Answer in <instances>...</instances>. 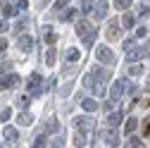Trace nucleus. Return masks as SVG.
<instances>
[{"label": "nucleus", "mask_w": 150, "mask_h": 148, "mask_svg": "<svg viewBox=\"0 0 150 148\" xmlns=\"http://www.w3.org/2000/svg\"><path fill=\"white\" fill-rule=\"evenodd\" d=\"M107 81H110V72L105 67H93L86 77H83V84L88 91H93V96H105L107 93Z\"/></svg>", "instance_id": "f257e3e1"}, {"label": "nucleus", "mask_w": 150, "mask_h": 148, "mask_svg": "<svg viewBox=\"0 0 150 148\" xmlns=\"http://www.w3.org/2000/svg\"><path fill=\"white\" fill-rule=\"evenodd\" d=\"M129 88H131V84H129L126 79L115 81V84H112V88H110V100H112V103H117V100L124 96V91H129Z\"/></svg>", "instance_id": "f03ea898"}, {"label": "nucleus", "mask_w": 150, "mask_h": 148, "mask_svg": "<svg viewBox=\"0 0 150 148\" xmlns=\"http://www.w3.org/2000/svg\"><path fill=\"white\" fill-rule=\"evenodd\" d=\"M148 55H150V41H148L143 48H134V50H129V53H126V62H138V60L148 58Z\"/></svg>", "instance_id": "7ed1b4c3"}, {"label": "nucleus", "mask_w": 150, "mask_h": 148, "mask_svg": "<svg viewBox=\"0 0 150 148\" xmlns=\"http://www.w3.org/2000/svg\"><path fill=\"white\" fill-rule=\"evenodd\" d=\"M96 55H98V60H100V62H105V65H115V62H117L115 53H112L107 46H98V48H96Z\"/></svg>", "instance_id": "20e7f679"}, {"label": "nucleus", "mask_w": 150, "mask_h": 148, "mask_svg": "<svg viewBox=\"0 0 150 148\" xmlns=\"http://www.w3.org/2000/svg\"><path fill=\"white\" fill-rule=\"evenodd\" d=\"M76 33L81 36V38H86V36L96 33V26H93L88 19H79V22H76Z\"/></svg>", "instance_id": "39448f33"}, {"label": "nucleus", "mask_w": 150, "mask_h": 148, "mask_svg": "<svg viewBox=\"0 0 150 148\" xmlns=\"http://www.w3.org/2000/svg\"><path fill=\"white\" fill-rule=\"evenodd\" d=\"M71 124L76 127V129H79L81 134H83V132H88V129H93V127H96V124H93V120H91L88 115H86V117H76V120L71 122Z\"/></svg>", "instance_id": "423d86ee"}, {"label": "nucleus", "mask_w": 150, "mask_h": 148, "mask_svg": "<svg viewBox=\"0 0 150 148\" xmlns=\"http://www.w3.org/2000/svg\"><path fill=\"white\" fill-rule=\"evenodd\" d=\"M107 10H110V5L105 3V0H98L96 7H93V14H96V19H105V17H107Z\"/></svg>", "instance_id": "0eeeda50"}, {"label": "nucleus", "mask_w": 150, "mask_h": 148, "mask_svg": "<svg viewBox=\"0 0 150 148\" xmlns=\"http://www.w3.org/2000/svg\"><path fill=\"white\" fill-rule=\"evenodd\" d=\"M26 86H29V93H41V74H31Z\"/></svg>", "instance_id": "6e6552de"}, {"label": "nucleus", "mask_w": 150, "mask_h": 148, "mask_svg": "<svg viewBox=\"0 0 150 148\" xmlns=\"http://www.w3.org/2000/svg\"><path fill=\"white\" fill-rule=\"evenodd\" d=\"M19 84V77L17 74H7V77L0 79V88H10V86H17Z\"/></svg>", "instance_id": "1a4fd4ad"}, {"label": "nucleus", "mask_w": 150, "mask_h": 148, "mask_svg": "<svg viewBox=\"0 0 150 148\" xmlns=\"http://www.w3.org/2000/svg\"><path fill=\"white\" fill-rule=\"evenodd\" d=\"M107 38H110V41H117V38H119V24H117V22H110V24H107Z\"/></svg>", "instance_id": "9d476101"}, {"label": "nucleus", "mask_w": 150, "mask_h": 148, "mask_svg": "<svg viewBox=\"0 0 150 148\" xmlns=\"http://www.w3.org/2000/svg\"><path fill=\"white\" fill-rule=\"evenodd\" d=\"M122 24H124V29H134V24H136V17L131 14V12H124V14H122Z\"/></svg>", "instance_id": "9b49d317"}, {"label": "nucleus", "mask_w": 150, "mask_h": 148, "mask_svg": "<svg viewBox=\"0 0 150 148\" xmlns=\"http://www.w3.org/2000/svg\"><path fill=\"white\" fill-rule=\"evenodd\" d=\"M81 107L86 110V112H96V110H98V103H96V98H83Z\"/></svg>", "instance_id": "f8f14e48"}, {"label": "nucleus", "mask_w": 150, "mask_h": 148, "mask_svg": "<svg viewBox=\"0 0 150 148\" xmlns=\"http://www.w3.org/2000/svg\"><path fill=\"white\" fill-rule=\"evenodd\" d=\"M79 58H81V53H79L76 48H67V53H64V60H67V62H76Z\"/></svg>", "instance_id": "ddd939ff"}, {"label": "nucleus", "mask_w": 150, "mask_h": 148, "mask_svg": "<svg viewBox=\"0 0 150 148\" xmlns=\"http://www.w3.org/2000/svg\"><path fill=\"white\" fill-rule=\"evenodd\" d=\"M31 46H33L31 36H29V33H22V36H19V48H22V50H29Z\"/></svg>", "instance_id": "4468645a"}, {"label": "nucleus", "mask_w": 150, "mask_h": 148, "mask_svg": "<svg viewBox=\"0 0 150 148\" xmlns=\"http://www.w3.org/2000/svg\"><path fill=\"white\" fill-rule=\"evenodd\" d=\"M43 38H45V43H50V46H52V43H55V38H57V33H55L52 29H48V26H45V29H43Z\"/></svg>", "instance_id": "2eb2a0df"}, {"label": "nucleus", "mask_w": 150, "mask_h": 148, "mask_svg": "<svg viewBox=\"0 0 150 148\" xmlns=\"http://www.w3.org/2000/svg\"><path fill=\"white\" fill-rule=\"evenodd\" d=\"M76 14H79L76 10H67V12L60 14V19H62V22H74V19H76Z\"/></svg>", "instance_id": "dca6fc26"}, {"label": "nucleus", "mask_w": 150, "mask_h": 148, "mask_svg": "<svg viewBox=\"0 0 150 148\" xmlns=\"http://www.w3.org/2000/svg\"><path fill=\"white\" fill-rule=\"evenodd\" d=\"M17 136H19V132L14 127H5V139L7 141H17Z\"/></svg>", "instance_id": "f3484780"}, {"label": "nucleus", "mask_w": 150, "mask_h": 148, "mask_svg": "<svg viewBox=\"0 0 150 148\" xmlns=\"http://www.w3.org/2000/svg\"><path fill=\"white\" fill-rule=\"evenodd\" d=\"M122 117H124L122 112H112V115L107 117V124H110V127H117V124L122 122Z\"/></svg>", "instance_id": "a211bd4d"}, {"label": "nucleus", "mask_w": 150, "mask_h": 148, "mask_svg": "<svg viewBox=\"0 0 150 148\" xmlns=\"http://www.w3.org/2000/svg\"><path fill=\"white\" fill-rule=\"evenodd\" d=\"M55 58H57V55H55V48H48V50H45V65L52 67V65H55Z\"/></svg>", "instance_id": "6ab92c4d"}, {"label": "nucleus", "mask_w": 150, "mask_h": 148, "mask_svg": "<svg viewBox=\"0 0 150 148\" xmlns=\"http://www.w3.org/2000/svg\"><path fill=\"white\" fill-rule=\"evenodd\" d=\"M17 122H19V124H31V122H33V115H29V112H22L19 117H17Z\"/></svg>", "instance_id": "aec40b11"}, {"label": "nucleus", "mask_w": 150, "mask_h": 148, "mask_svg": "<svg viewBox=\"0 0 150 148\" xmlns=\"http://www.w3.org/2000/svg\"><path fill=\"white\" fill-rule=\"evenodd\" d=\"M105 141H107V146H110V148H115V143H117V134H115V132L105 134Z\"/></svg>", "instance_id": "412c9836"}, {"label": "nucleus", "mask_w": 150, "mask_h": 148, "mask_svg": "<svg viewBox=\"0 0 150 148\" xmlns=\"http://www.w3.org/2000/svg\"><path fill=\"white\" fill-rule=\"evenodd\" d=\"M129 74H131V77H141V74H143V67H141V65H131Z\"/></svg>", "instance_id": "4be33fe9"}, {"label": "nucleus", "mask_w": 150, "mask_h": 148, "mask_svg": "<svg viewBox=\"0 0 150 148\" xmlns=\"http://www.w3.org/2000/svg\"><path fill=\"white\" fill-rule=\"evenodd\" d=\"M129 5H131V0H115V7L117 10H126Z\"/></svg>", "instance_id": "5701e85b"}, {"label": "nucleus", "mask_w": 150, "mask_h": 148, "mask_svg": "<svg viewBox=\"0 0 150 148\" xmlns=\"http://www.w3.org/2000/svg\"><path fill=\"white\" fill-rule=\"evenodd\" d=\"M136 124H138V122H136V117H131V120L126 122V134H131V132H134V129H136Z\"/></svg>", "instance_id": "b1692460"}, {"label": "nucleus", "mask_w": 150, "mask_h": 148, "mask_svg": "<svg viewBox=\"0 0 150 148\" xmlns=\"http://www.w3.org/2000/svg\"><path fill=\"white\" fill-rule=\"evenodd\" d=\"M93 43H96V33H91V36L83 38V46H86V48H93Z\"/></svg>", "instance_id": "393cba45"}, {"label": "nucleus", "mask_w": 150, "mask_h": 148, "mask_svg": "<svg viewBox=\"0 0 150 148\" xmlns=\"http://www.w3.org/2000/svg\"><path fill=\"white\" fill-rule=\"evenodd\" d=\"M67 3H69V0H57V3H55V7H52V10H55V12H62Z\"/></svg>", "instance_id": "a878e982"}, {"label": "nucleus", "mask_w": 150, "mask_h": 148, "mask_svg": "<svg viewBox=\"0 0 150 148\" xmlns=\"http://www.w3.org/2000/svg\"><path fill=\"white\" fill-rule=\"evenodd\" d=\"M3 14H5V17H14V7H10V5L5 3V5H3Z\"/></svg>", "instance_id": "bb28decb"}, {"label": "nucleus", "mask_w": 150, "mask_h": 148, "mask_svg": "<svg viewBox=\"0 0 150 148\" xmlns=\"http://www.w3.org/2000/svg\"><path fill=\"white\" fill-rule=\"evenodd\" d=\"M33 148H45V136H38V139H36Z\"/></svg>", "instance_id": "cd10ccee"}, {"label": "nucleus", "mask_w": 150, "mask_h": 148, "mask_svg": "<svg viewBox=\"0 0 150 148\" xmlns=\"http://www.w3.org/2000/svg\"><path fill=\"white\" fill-rule=\"evenodd\" d=\"M29 7V0H19V3H17V10H26Z\"/></svg>", "instance_id": "c85d7f7f"}, {"label": "nucleus", "mask_w": 150, "mask_h": 148, "mask_svg": "<svg viewBox=\"0 0 150 148\" xmlns=\"http://www.w3.org/2000/svg\"><path fill=\"white\" fill-rule=\"evenodd\" d=\"M148 12H150V7H148V5H145V3H143V5H141V7H138V14H148Z\"/></svg>", "instance_id": "c756f323"}, {"label": "nucleus", "mask_w": 150, "mask_h": 148, "mask_svg": "<svg viewBox=\"0 0 150 148\" xmlns=\"http://www.w3.org/2000/svg\"><path fill=\"white\" fill-rule=\"evenodd\" d=\"M129 148H143V146H141V141H138V139H134V141L129 143Z\"/></svg>", "instance_id": "7c9ffc66"}, {"label": "nucleus", "mask_w": 150, "mask_h": 148, "mask_svg": "<svg viewBox=\"0 0 150 148\" xmlns=\"http://www.w3.org/2000/svg\"><path fill=\"white\" fill-rule=\"evenodd\" d=\"M19 105H22V107L29 105V96H22V98H19Z\"/></svg>", "instance_id": "2f4dec72"}, {"label": "nucleus", "mask_w": 150, "mask_h": 148, "mask_svg": "<svg viewBox=\"0 0 150 148\" xmlns=\"http://www.w3.org/2000/svg\"><path fill=\"white\" fill-rule=\"evenodd\" d=\"M145 33H148V31H145V26H141V29H138V33H136V36H138V38H143V36H145Z\"/></svg>", "instance_id": "473e14b6"}, {"label": "nucleus", "mask_w": 150, "mask_h": 148, "mask_svg": "<svg viewBox=\"0 0 150 148\" xmlns=\"http://www.w3.org/2000/svg\"><path fill=\"white\" fill-rule=\"evenodd\" d=\"M143 132H145V134H150V117L145 120V129H143Z\"/></svg>", "instance_id": "72a5a7b5"}, {"label": "nucleus", "mask_w": 150, "mask_h": 148, "mask_svg": "<svg viewBox=\"0 0 150 148\" xmlns=\"http://www.w3.org/2000/svg\"><path fill=\"white\" fill-rule=\"evenodd\" d=\"M5 48H7V41H0V53H3Z\"/></svg>", "instance_id": "f704fd0d"}, {"label": "nucleus", "mask_w": 150, "mask_h": 148, "mask_svg": "<svg viewBox=\"0 0 150 148\" xmlns=\"http://www.w3.org/2000/svg\"><path fill=\"white\" fill-rule=\"evenodd\" d=\"M0 31H7V22H0Z\"/></svg>", "instance_id": "c9c22d12"}]
</instances>
